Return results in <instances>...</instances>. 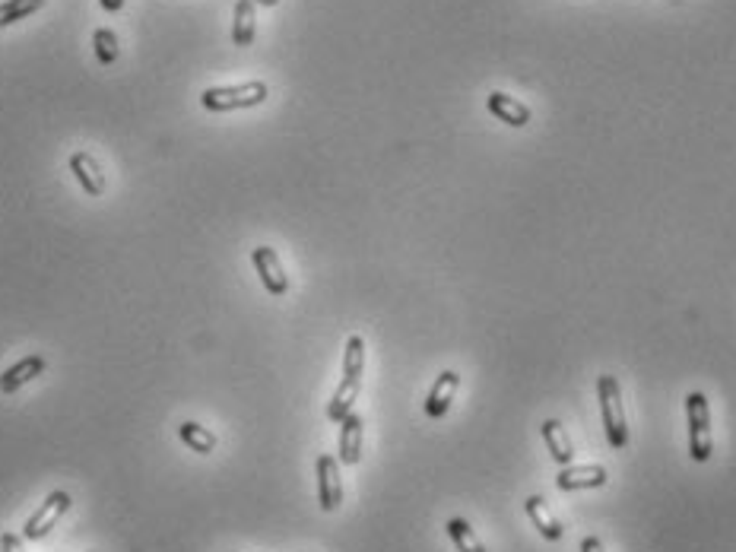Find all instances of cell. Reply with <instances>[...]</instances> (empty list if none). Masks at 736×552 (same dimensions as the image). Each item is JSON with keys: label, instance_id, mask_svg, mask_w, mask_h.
<instances>
[{"label": "cell", "instance_id": "1", "mask_svg": "<svg viewBox=\"0 0 736 552\" xmlns=\"http://www.w3.org/2000/svg\"><path fill=\"white\" fill-rule=\"evenodd\" d=\"M362 372H365V340L359 334H353L343 346V375L334 397L327 403V419L330 422H343L349 413H353V403L359 400L362 391Z\"/></svg>", "mask_w": 736, "mask_h": 552}, {"label": "cell", "instance_id": "2", "mask_svg": "<svg viewBox=\"0 0 736 552\" xmlns=\"http://www.w3.org/2000/svg\"><path fill=\"white\" fill-rule=\"evenodd\" d=\"M597 400H600L606 441H610L616 451H622L625 445H629V419H625V407H622V388L613 375L597 378Z\"/></svg>", "mask_w": 736, "mask_h": 552}, {"label": "cell", "instance_id": "3", "mask_svg": "<svg viewBox=\"0 0 736 552\" xmlns=\"http://www.w3.org/2000/svg\"><path fill=\"white\" fill-rule=\"evenodd\" d=\"M270 96L264 80H248L235 86H210L200 92V105L207 112H238V108H254Z\"/></svg>", "mask_w": 736, "mask_h": 552}, {"label": "cell", "instance_id": "4", "mask_svg": "<svg viewBox=\"0 0 736 552\" xmlns=\"http://www.w3.org/2000/svg\"><path fill=\"white\" fill-rule=\"evenodd\" d=\"M686 426H689V454L695 464H705L714 454V432H711V407L702 391L686 394Z\"/></svg>", "mask_w": 736, "mask_h": 552}, {"label": "cell", "instance_id": "5", "mask_svg": "<svg viewBox=\"0 0 736 552\" xmlns=\"http://www.w3.org/2000/svg\"><path fill=\"white\" fill-rule=\"evenodd\" d=\"M70 505H73V499H70V492H64V489H54L48 499L42 502V508L32 514V518L26 521V527H23V540H42V537H48V533L54 530V524H58L64 514L70 511Z\"/></svg>", "mask_w": 736, "mask_h": 552}, {"label": "cell", "instance_id": "6", "mask_svg": "<svg viewBox=\"0 0 736 552\" xmlns=\"http://www.w3.org/2000/svg\"><path fill=\"white\" fill-rule=\"evenodd\" d=\"M251 264L257 270V276H261L264 289L270 292V296H286L289 292V276L283 270V261L280 254H276L270 245H257L251 251Z\"/></svg>", "mask_w": 736, "mask_h": 552}, {"label": "cell", "instance_id": "7", "mask_svg": "<svg viewBox=\"0 0 736 552\" xmlns=\"http://www.w3.org/2000/svg\"><path fill=\"white\" fill-rule=\"evenodd\" d=\"M318 502L324 511H337L343 505V476H340V460L334 454L318 457Z\"/></svg>", "mask_w": 736, "mask_h": 552}, {"label": "cell", "instance_id": "8", "mask_svg": "<svg viewBox=\"0 0 736 552\" xmlns=\"http://www.w3.org/2000/svg\"><path fill=\"white\" fill-rule=\"evenodd\" d=\"M610 483V473L603 464H568L559 467L556 473V486L562 492H578V489H603Z\"/></svg>", "mask_w": 736, "mask_h": 552}, {"label": "cell", "instance_id": "9", "mask_svg": "<svg viewBox=\"0 0 736 552\" xmlns=\"http://www.w3.org/2000/svg\"><path fill=\"white\" fill-rule=\"evenodd\" d=\"M48 368V359L42 353H29L23 356L16 365H10L4 375H0V394H16L23 388V384H29L32 378H39L42 372Z\"/></svg>", "mask_w": 736, "mask_h": 552}, {"label": "cell", "instance_id": "10", "mask_svg": "<svg viewBox=\"0 0 736 552\" xmlns=\"http://www.w3.org/2000/svg\"><path fill=\"white\" fill-rule=\"evenodd\" d=\"M362 441H365V422L353 410L340 422V454H337L340 464H346V467L359 464V460H362Z\"/></svg>", "mask_w": 736, "mask_h": 552}, {"label": "cell", "instance_id": "11", "mask_svg": "<svg viewBox=\"0 0 736 552\" xmlns=\"http://www.w3.org/2000/svg\"><path fill=\"white\" fill-rule=\"evenodd\" d=\"M70 172L73 178L80 181V188L89 194V197H102L105 194V175H102V165L96 162V156L86 153V150H77L70 156Z\"/></svg>", "mask_w": 736, "mask_h": 552}, {"label": "cell", "instance_id": "12", "mask_svg": "<svg viewBox=\"0 0 736 552\" xmlns=\"http://www.w3.org/2000/svg\"><path fill=\"white\" fill-rule=\"evenodd\" d=\"M457 388H460V375L451 372V368H448V372H441L435 378V384H432L429 397H426V416H432V419L445 416L451 410L454 397H457Z\"/></svg>", "mask_w": 736, "mask_h": 552}, {"label": "cell", "instance_id": "13", "mask_svg": "<svg viewBox=\"0 0 736 552\" xmlns=\"http://www.w3.org/2000/svg\"><path fill=\"white\" fill-rule=\"evenodd\" d=\"M540 435L546 441V451L549 457L556 460L559 467H568L575 460V445H572V435L565 432V426L559 419H546L540 426Z\"/></svg>", "mask_w": 736, "mask_h": 552}, {"label": "cell", "instance_id": "14", "mask_svg": "<svg viewBox=\"0 0 736 552\" xmlns=\"http://www.w3.org/2000/svg\"><path fill=\"white\" fill-rule=\"evenodd\" d=\"M486 105H489V112L499 118L502 124H511V127H527L530 124V108L521 102V99H514V96H508V92H489V99H486Z\"/></svg>", "mask_w": 736, "mask_h": 552}, {"label": "cell", "instance_id": "15", "mask_svg": "<svg viewBox=\"0 0 736 552\" xmlns=\"http://www.w3.org/2000/svg\"><path fill=\"white\" fill-rule=\"evenodd\" d=\"M524 511H527V518L533 521V527L540 530V537H543V540H552V543H556V540L565 537L562 521L549 511V505L540 499V495H530V499L524 502Z\"/></svg>", "mask_w": 736, "mask_h": 552}, {"label": "cell", "instance_id": "16", "mask_svg": "<svg viewBox=\"0 0 736 552\" xmlns=\"http://www.w3.org/2000/svg\"><path fill=\"white\" fill-rule=\"evenodd\" d=\"M254 29H257V20H254V0H238L235 4V13H232V42L238 48H248L254 42Z\"/></svg>", "mask_w": 736, "mask_h": 552}, {"label": "cell", "instance_id": "17", "mask_svg": "<svg viewBox=\"0 0 736 552\" xmlns=\"http://www.w3.org/2000/svg\"><path fill=\"white\" fill-rule=\"evenodd\" d=\"M178 438L197 454H213L216 451V435L210 429H204L200 422H181L178 426Z\"/></svg>", "mask_w": 736, "mask_h": 552}, {"label": "cell", "instance_id": "18", "mask_svg": "<svg viewBox=\"0 0 736 552\" xmlns=\"http://www.w3.org/2000/svg\"><path fill=\"white\" fill-rule=\"evenodd\" d=\"M448 537L457 546V552H486V546L476 537V530L464 518H451L448 521Z\"/></svg>", "mask_w": 736, "mask_h": 552}, {"label": "cell", "instance_id": "19", "mask_svg": "<svg viewBox=\"0 0 736 552\" xmlns=\"http://www.w3.org/2000/svg\"><path fill=\"white\" fill-rule=\"evenodd\" d=\"M42 7H45V0H4V4H0V29L26 20V16L39 13Z\"/></svg>", "mask_w": 736, "mask_h": 552}, {"label": "cell", "instance_id": "20", "mask_svg": "<svg viewBox=\"0 0 736 552\" xmlns=\"http://www.w3.org/2000/svg\"><path fill=\"white\" fill-rule=\"evenodd\" d=\"M92 48H96V61L99 64H115L118 54H121L118 35L112 29H96V32H92Z\"/></svg>", "mask_w": 736, "mask_h": 552}, {"label": "cell", "instance_id": "21", "mask_svg": "<svg viewBox=\"0 0 736 552\" xmlns=\"http://www.w3.org/2000/svg\"><path fill=\"white\" fill-rule=\"evenodd\" d=\"M0 552H26V549H23V540L16 537L13 530H7L4 537H0Z\"/></svg>", "mask_w": 736, "mask_h": 552}, {"label": "cell", "instance_id": "22", "mask_svg": "<svg viewBox=\"0 0 736 552\" xmlns=\"http://www.w3.org/2000/svg\"><path fill=\"white\" fill-rule=\"evenodd\" d=\"M581 552H606V546H603L600 537H584L581 540Z\"/></svg>", "mask_w": 736, "mask_h": 552}, {"label": "cell", "instance_id": "23", "mask_svg": "<svg viewBox=\"0 0 736 552\" xmlns=\"http://www.w3.org/2000/svg\"><path fill=\"white\" fill-rule=\"evenodd\" d=\"M99 4H102L105 13H118L124 7V0H99Z\"/></svg>", "mask_w": 736, "mask_h": 552}, {"label": "cell", "instance_id": "24", "mask_svg": "<svg viewBox=\"0 0 736 552\" xmlns=\"http://www.w3.org/2000/svg\"><path fill=\"white\" fill-rule=\"evenodd\" d=\"M254 4H264V7H276L280 0H254Z\"/></svg>", "mask_w": 736, "mask_h": 552}]
</instances>
